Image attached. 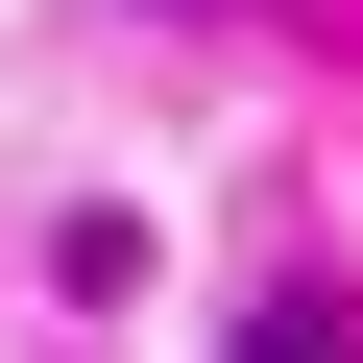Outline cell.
Masks as SVG:
<instances>
[{"label": "cell", "mask_w": 363, "mask_h": 363, "mask_svg": "<svg viewBox=\"0 0 363 363\" xmlns=\"http://www.w3.org/2000/svg\"><path fill=\"white\" fill-rule=\"evenodd\" d=\"M218 363H363V315H339V291H267V315H242Z\"/></svg>", "instance_id": "cell-1"}]
</instances>
